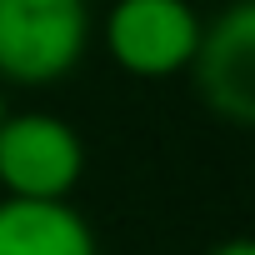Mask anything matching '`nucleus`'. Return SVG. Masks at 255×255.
Segmentation results:
<instances>
[{
    "mask_svg": "<svg viewBox=\"0 0 255 255\" xmlns=\"http://www.w3.org/2000/svg\"><path fill=\"white\" fill-rule=\"evenodd\" d=\"M90 50V0H0V85H55Z\"/></svg>",
    "mask_w": 255,
    "mask_h": 255,
    "instance_id": "f257e3e1",
    "label": "nucleus"
},
{
    "mask_svg": "<svg viewBox=\"0 0 255 255\" xmlns=\"http://www.w3.org/2000/svg\"><path fill=\"white\" fill-rule=\"evenodd\" d=\"M85 175V140L55 110L0 115V195L70 200Z\"/></svg>",
    "mask_w": 255,
    "mask_h": 255,
    "instance_id": "f03ea898",
    "label": "nucleus"
},
{
    "mask_svg": "<svg viewBox=\"0 0 255 255\" xmlns=\"http://www.w3.org/2000/svg\"><path fill=\"white\" fill-rule=\"evenodd\" d=\"M200 25L205 20L190 0H110L100 15V45L130 80H170L190 70Z\"/></svg>",
    "mask_w": 255,
    "mask_h": 255,
    "instance_id": "7ed1b4c3",
    "label": "nucleus"
},
{
    "mask_svg": "<svg viewBox=\"0 0 255 255\" xmlns=\"http://www.w3.org/2000/svg\"><path fill=\"white\" fill-rule=\"evenodd\" d=\"M200 105L225 120L230 130L255 125V0L230 5L200 25V45L190 55V70Z\"/></svg>",
    "mask_w": 255,
    "mask_h": 255,
    "instance_id": "20e7f679",
    "label": "nucleus"
},
{
    "mask_svg": "<svg viewBox=\"0 0 255 255\" xmlns=\"http://www.w3.org/2000/svg\"><path fill=\"white\" fill-rule=\"evenodd\" d=\"M0 255H100L90 220L70 200L0 195Z\"/></svg>",
    "mask_w": 255,
    "mask_h": 255,
    "instance_id": "39448f33",
    "label": "nucleus"
},
{
    "mask_svg": "<svg viewBox=\"0 0 255 255\" xmlns=\"http://www.w3.org/2000/svg\"><path fill=\"white\" fill-rule=\"evenodd\" d=\"M205 255H255V240H250V235H225V240H215Z\"/></svg>",
    "mask_w": 255,
    "mask_h": 255,
    "instance_id": "423d86ee",
    "label": "nucleus"
},
{
    "mask_svg": "<svg viewBox=\"0 0 255 255\" xmlns=\"http://www.w3.org/2000/svg\"><path fill=\"white\" fill-rule=\"evenodd\" d=\"M5 110H10V105H5V90H0V115H5Z\"/></svg>",
    "mask_w": 255,
    "mask_h": 255,
    "instance_id": "0eeeda50",
    "label": "nucleus"
}]
</instances>
